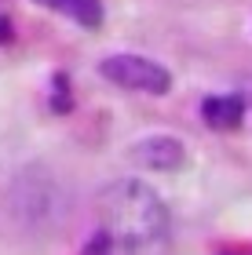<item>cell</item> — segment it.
Masks as SVG:
<instances>
[{
  "label": "cell",
  "instance_id": "cell-6",
  "mask_svg": "<svg viewBox=\"0 0 252 255\" xmlns=\"http://www.w3.org/2000/svg\"><path fill=\"white\" fill-rule=\"evenodd\" d=\"M37 4L59 11V15L73 18L84 29H99L102 26V0H37Z\"/></svg>",
  "mask_w": 252,
  "mask_h": 255
},
{
  "label": "cell",
  "instance_id": "cell-7",
  "mask_svg": "<svg viewBox=\"0 0 252 255\" xmlns=\"http://www.w3.org/2000/svg\"><path fill=\"white\" fill-rule=\"evenodd\" d=\"M106 248H110V237H106V234H99L95 241H91V248H88L84 255H102V252H106Z\"/></svg>",
  "mask_w": 252,
  "mask_h": 255
},
{
  "label": "cell",
  "instance_id": "cell-2",
  "mask_svg": "<svg viewBox=\"0 0 252 255\" xmlns=\"http://www.w3.org/2000/svg\"><path fill=\"white\" fill-rule=\"evenodd\" d=\"M11 208H15V219L29 230H55L66 219V193L55 182V175L40 168H29L15 179V190H11Z\"/></svg>",
  "mask_w": 252,
  "mask_h": 255
},
{
  "label": "cell",
  "instance_id": "cell-4",
  "mask_svg": "<svg viewBox=\"0 0 252 255\" xmlns=\"http://www.w3.org/2000/svg\"><path fill=\"white\" fill-rule=\"evenodd\" d=\"M128 157L146 171H176V168H183V160H187V149L172 135H146L132 146Z\"/></svg>",
  "mask_w": 252,
  "mask_h": 255
},
{
  "label": "cell",
  "instance_id": "cell-1",
  "mask_svg": "<svg viewBox=\"0 0 252 255\" xmlns=\"http://www.w3.org/2000/svg\"><path fill=\"white\" fill-rule=\"evenodd\" d=\"M99 212L113 237L132 255H165L168 245V208L154 186L139 179H121L99 193Z\"/></svg>",
  "mask_w": 252,
  "mask_h": 255
},
{
  "label": "cell",
  "instance_id": "cell-5",
  "mask_svg": "<svg viewBox=\"0 0 252 255\" xmlns=\"http://www.w3.org/2000/svg\"><path fill=\"white\" fill-rule=\"evenodd\" d=\"M201 117L216 131H227V128H238L245 121V99L242 95H209L201 102Z\"/></svg>",
  "mask_w": 252,
  "mask_h": 255
},
{
  "label": "cell",
  "instance_id": "cell-3",
  "mask_svg": "<svg viewBox=\"0 0 252 255\" xmlns=\"http://www.w3.org/2000/svg\"><path fill=\"white\" fill-rule=\"evenodd\" d=\"M99 73L110 84H117L124 91H143V95H165L172 88V73L146 55H110V59L99 62Z\"/></svg>",
  "mask_w": 252,
  "mask_h": 255
}]
</instances>
